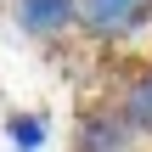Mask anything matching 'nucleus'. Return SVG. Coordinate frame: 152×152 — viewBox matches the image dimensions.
<instances>
[{
  "label": "nucleus",
  "mask_w": 152,
  "mask_h": 152,
  "mask_svg": "<svg viewBox=\"0 0 152 152\" xmlns=\"http://www.w3.org/2000/svg\"><path fill=\"white\" fill-rule=\"evenodd\" d=\"M79 28L90 39H130L152 28V0H79Z\"/></svg>",
  "instance_id": "1"
},
{
  "label": "nucleus",
  "mask_w": 152,
  "mask_h": 152,
  "mask_svg": "<svg viewBox=\"0 0 152 152\" xmlns=\"http://www.w3.org/2000/svg\"><path fill=\"white\" fill-rule=\"evenodd\" d=\"M135 130L124 118V107H96L79 118V135H73V152H130Z\"/></svg>",
  "instance_id": "2"
},
{
  "label": "nucleus",
  "mask_w": 152,
  "mask_h": 152,
  "mask_svg": "<svg viewBox=\"0 0 152 152\" xmlns=\"http://www.w3.org/2000/svg\"><path fill=\"white\" fill-rule=\"evenodd\" d=\"M118 107H124V118H130L135 135H152V62L124 85V102H118Z\"/></svg>",
  "instance_id": "4"
},
{
  "label": "nucleus",
  "mask_w": 152,
  "mask_h": 152,
  "mask_svg": "<svg viewBox=\"0 0 152 152\" xmlns=\"http://www.w3.org/2000/svg\"><path fill=\"white\" fill-rule=\"evenodd\" d=\"M11 17L34 39H56L79 23V0H11Z\"/></svg>",
  "instance_id": "3"
},
{
  "label": "nucleus",
  "mask_w": 152,
  "mask_h": 152,
  "mask_svg": "<svg viewBox=\"0 0 152 152\" xmlns=\"http://www.w3.org/2000/svg\"><path fill=\"white\" fill-rule=\"evenodd\" d=\"M6 141H11V152H39L51 141L45 113H11V118H6Z\"/></svg>",
  "instance_id": "5"
}]
</instances>
